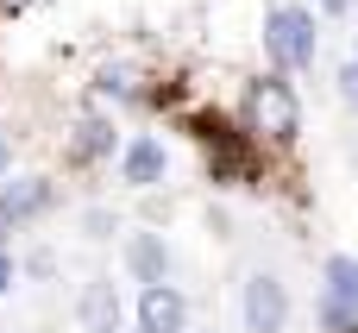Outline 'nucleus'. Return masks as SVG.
I'll use <instances>...</instances> for the list:
<instances>
[{
  "label": "nucleus",
  "mask_w": 358,
  "mask_h": 333,
  "mask_svg": "<svg viewBox=\"0 0 358 333\" xmlns=\"http://www.w3.org/2000/svg\"><path fill=\"white\" fill-rule=\"evenodd\" d=\"M264 57H271L283 76L315 69V57H321V19H315V6H296V0L271 6V13H264Z\"/></svg>",
  "instance_id": "1"
},
{
  "label": "nucleus",
  "mask_w": 358,
  "mask_h": 333,
  "mask_svg": "<svg viewBox=\"0 0 358 333\" xmlns=\"http://www.w3.org/2000/svg\"><path fill=\"white\" fill-rule=\"evenodd\" d=\"M245 126L258 139H277V145H289L302 132V101H296V88H289L283 69H271V76H258L245 88Z\"/></svg>",
  "instance_id": "2"
},
{
  "label": "nucleus",
  "mask_w": 358,
  "mask_h": 333,
  "mask_svg": "<svg viewBox=\"0 0 358 333\" xmlns=\"http://www.w3.org/2000/svg\"><path fill=\"white\" fill-rule=\"evenodd\" d=\"M239 321H245V333H283L289 327V283L271 271H252L239 290Z\"/></svg>",
  "instance_id": "3"
},
{
  "label": "nucleus",
  "mask_w": 358,
  "mask_h": 333,
  "mask_svg": "<svg viewBox=\"0 0 358 333\" xmlns=\"http://www.w3.org/2000/svg\"><path fill=\"white\" fill-rule=\"evenodd\" d=\"M57 208V183L50 176H0V233H19L31 220H44Z\"/></svg>",
  "instance_id": "4"
},
{
  "label": "nucleus",
  "mask_w": 358,
  "mask_h": 333,
  "mask_svg": "<svg viewBox=\"0 0 358 333\" xmlns=\"http://www.w3.org/2000/svg\"><path fill=\"white\" fill-rule=\"evenodd\" d=\"M164 176H170V151H164V139L132 132V139L120 145V183H126V189H157Z\"/></svg>",
  "instance_id": "5"
},
{
  "label": "nucleus",
  "mask_w": 358,
  "mask_h": 333,
  "mask_svg": "<svg viewBox=\"0 0 358 333\" xmlns=\"http://www.w3.org/2000/svg\"><path fill=\"white\" fill-rule=\"evenodd\" d=\"M138 327L145 333H182L189 327V296L176 283H145L138 290Z\"/></svg>",
  "instance_id": "6"
},
{
  "label": "nucleus",
  "mask_w": 358,
  "mask_h": 333,
  "mask_svg": "<svg viewBox=\"0 0 358 333\" xmlns=\"http://www.w3.org/2000/svg\"><path fill=\"white\" fill-rule=\"evenodd\" d=\"M76 321H82V333H120V321H126L120 290H113L107 277L82 283V296H76Z\"/></svg>",
  "instance_id": "7"
},
{
  "label": "nucleus",
  "mask_w": 358,
  "mask_h": 333,
  "mask_svg": "<svg viewBox=\"0 0 358 333\" xmlns=\"http://www.w3.org/2000/svg\"><path fill=\"white\" fill-rule=\"evenodd\" d=\"M113 151H120L113 113H82L76 132H69V164H101V157H113Z\"/></svg>",
  "instance_id": "8"
},
{
  "label": "nucleus",
  "mask_w": 358,
  "mask_h": 333,
  "mask_svg": "<svg viewBox=\"0 0 358 333\" xmlns=\"http://www.w3.org/2000/svg\"><path fill=\"white\" fill-rule=\"evenodd\" d=\"M126 271H132V283H138V290H145V283H170L176 258H170L164 233H132V239H126Z\"/></svg>",
  "instance_id": "9"
},
{
  "label": "nucleus",
  "mask_w": 358,
  "mask_h": 333,
  "mask_svg": "<svg viewBox=\"0 0 358 333\" xmlns=\"http://www.w3.org/2000/svg\"><path fill=\"white\" fill-rule=\"evenodd\" d=\"M321 296L358 315V258H352V252H334V258L321 264Z\"/></svg>",
  "instance_id": "10"
},
{
  "label": "nucleus",
  "mask_w": 358,
  "mask_h": 333,
  "mask_svg": "<svg viewBox=\"0 0 358 333\" xmlns=\"http://www.w3.org/2000/svg\"><path fill=\"white\" fill-rule=\"evenodd\" d=\"M94 94H107V101H132V69H126V63H107V69L94 76Z\"/></svg>",
  "instance_id": "11"
},
{
  "label": "nucleus",
  "mask_w": 358,
  "mask_h": 333,
  "mask_svg": "<svg viewBox=\"0 0 358 333\" xmlns=\"http://www.w3.org/2000/svg\"><path fill=\"white\" fill-rule=\"evenodd\" d=\"M321 327H327V333H358V315H352V309H340V302H327V296H321Z\"/></svg>",
  "instance_id": "12"
},
{
  "label": "nucleus",
  "mask_w": 358,
  "mask_h": 333,
  "mask_svg": "<svg viewBox=\"0 0 358 333\" xmlns=\"http://www.w3.org/2000/svg\"><path fill=\"white\" fill-rule=\"evenodd\" d=\"M13 277H19V271H13V258H6V252H0V296H6V290H13Z\"/></svg>",
  "instance_id": "13"
},
{
  "label": "nucleus",
  "mask_w": 358,
  "mask_h": 333,
  "mask_svg": "<svg viewBox=\"0 0 358 333\" xmlns=\"http://www.w3.org/2000/svg\"><path fill=\"white\" fill-rule=\"evenodd\" d=\"M25 6H38V0H0V13H6V19H19Z\"/></svg>",
  "instance_id": "14"
},
{
  "label": "nucleus",
  "mask_w": 358,
  "mask_h": 333,
  "mask_svg": "<svg viewBox=\"0 0 358 333\" xmlns=\"http://www.w3.org/2000/svg\"><path fill=\"white\" fill-rule=\"evenodd\" d=\"M346 6H352V0H321V13H334V19H340Z\"/></svg>",
  "instance_id": "15"
},
{
  "label": "nucleus",
  "mask_w": 358,
  "mask_h": 333,
  "mask_svg": "<svg viewBox=\"0 0 358 333\" xmlns=\"http://www.w3.org/2000/svg\"><path fill=\"white\" fill-rule=\"evenodd\" d=\"M13 170V151H6V132H0V176Z\"/></svg>",
  "instance_id": "16"
},
{
  "label": "nucleus",
  "mask_w": 358,
  "mask_h": 333,
  "mask_svg": "<svg viewBox=\"0 0 358 333\" xmlns=\"http://www.w3.org/2000/svg\"><path fill=\"white\" fill-rule=\"evenodd\" d=\"M346 107H352V113H358V94H352V101H346Z\"/></svg>",
  "instance_id": "17"
},
{
  "label": "nucleus",
  "mask_w": 358,
  "mask_h": 333,
  "mask_svg": "<svg viewBox=\"0 0 358 333\" xmlns=\"http://www.w3.org/2000/svg\"><path fill=\"white\" fill-rule=\"evenodd\" d=\"M182 333H189V327H182Z\"/></svg>",
  "instance_id": "18"
},
{
  "label": "nucleus",
  "mask_w": 358,
  "mask_h": 333,
  "mask_svg": "<svg viewBox=\"0 0 358 333\" xmlns=\"http://www.w3.org/2000/svg\"><path fill=\"white\" fill-rule=\"evenodd\" d=\"M138 333H145V327H138Z\"/></svg>",
  "instance_id": "19"
}]
</instances>
